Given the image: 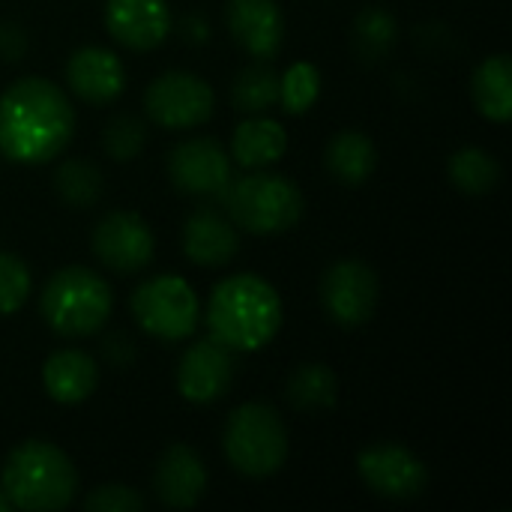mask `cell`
<instances>
[{"mask_svg":"<svg viewBox=\"0 0 512 512\" xmlns=\"http://www.w3.org/2000/svg\"><path fill=\"white\" fill-rule=\"evenodd\" d=\"M183 30H186V39L189 42H207V24L198 15H189L183 21Z\"/></svg>","mask_w":512,"mask_h":512,"instance_id":"cell-34","label":"cell"},{"mask_svg":"<svg viewBox=\"0 0 512 512\" xmlns=\"http://www.w3.org/2000/svg\"><path fill=\"white\" fill-rule=\"evenodd\" d=\"M327 171L345 183V186H360L372 177L375 165H378V153L369 135L357 132V129H345L339 132L324 153Z\"/></svg>","mask_w":512,"mask_h":512,"instance_id":"cell-22","label":"cell"},{"mask_svg":"<svg viewBox=\"0 0 512 512\" xmlns=\"http://www.w3.org/2000/svg\"><path fill=\"white\" fill-rule=\"evenodd\" d=\"M30 285L33 279L27 264L12 252H0V315L18 312L30 297Z\"/></svg>","mask_w":512,"mask_h":512,"instance_id":"cell-30","label":"cell"},{"mask_svg":"<svg viewBox=\"0 0 512 512\" xmlns=\"http://www.w3.org/2000/svg\"><path fill=\"white\" fill-rule=\"evenodd\" d=\"M84 510L90 512H141L144 510V498L120 483L111 486H99L84 498Z\"/></svg>","mask_w":512,"mask_h":512,"instance_id":"cell-31","label":"cell"},{"mask_svg":"<svg viewBox=\"0 0 512 512\" xmlns=\"http://www.w3.org/2000/svg\"><path fill=\"white\" fill-rule=\"evenodd\" d=\"M282 327V300L276 288L255 276L237 273L222 279L207 303L210 339L228 351H261Z\"/></svg>","mask_w":512,"mask_h":512,"instance_id":"cell-2","label":"cell"},{"mask_svg":"<svg viewBox=\"0 0 512 512\" xmlns=\"http://www.w3.org/2000/svg\"><path fill=\"white\" fill-rule=\"evenodd\" d=\"M447 174L465 195H486L501 180V165L483 147H462L450 156Z\"/></svg>","mask_w":512,"mask_h":512,"instance_id":"cell-24","label":"cell"},{"mask_svg":"<svg viewBox=\"0 0 512 512\" xmlns=\"http://www.w3.org/2000/svg\"><path fill=\"white\" fill-rule=\"evenodd\" d=\"M231 99H234L237 111H246V114L267 111L273 102H279L276 69L267 66V60H258L246 69H240V75L234 78V87H231Z\"/></svg>","mask_w":512,"mask_h":512,"instance_id":"cell-26","label":"cell"},{"mask_svg":"<svg viewBox=\"0 0 512 512\" xmlns=\"http://www.w3.org/2000/svg\"><path fill=\"white\" fill-rule=\"evenodd\" d=\"M225 24L234 42L255 60H273L285 42V18L276 0H228Z\"/></svg>","mask_w":512,"mask_h":512,"instance_id":"cell-15","label":"cell"},{"mask_svg":"<svg viewBox=\"0 0 512 512\" xmlns=\"http://www.w3.org/2000/svg\"><path fill=\"white\" fill-rule=\"evenodd\" d=\"M234 381V351L216 339H201L189 345L177 366V390L192 405L219 402Z\"/></svg>","mask_w":512,"mask_h":512,"instance_id":"cell-13","label":"cell"},{"mask_svg":"<svg viewBox=\"0 0 512 512\" xmlns=\"http://www.w3.org/2000/svg\"><path fill=\"white\" fill-rule=\"evenodd\" d=\"M477 111L492 123H507L512 117V60L510 54L486 57L471 81Z\"/></svg>","mask_w":512,"mask_h":512,"instance_id":"cell-21","label":"cell"},{"mask_svg":"<svg viewBox=\"0 0 512 512\" xmlns=\"http://www.w3.org/2000/svg\"><path fill=\"white\" fill-rule=\"evenodd\" d=\"M396 18L384 6H369L354 21V48L363 60H381L396 45Z\"/></svg>","mask_w":512,"mask_h":512,"instance_id":"cell-27","label":"cell"},{"mask_svg":"<svg viewBox=\"0 0 512 512\" xmlns=\"http://www.w3.org/2000/svg\"><path fill=\"white\" fill-rule=\"evenodd\" d=\"M0 489L15 510H66L78 492V471L51 441H24L6 456Z\"/></svg>","mask_w":512,"mask_h":512,"instance_id":"cell-3","label":"cell"},{"mask_svg":"<svg viewBox=\"0 0 512 512\" xmlns=\"http://www.w3.org/2000/svg\"><path fill=\"white\" fill-rule=\"evenodd\" d=\"M168 177L183 195L219 198L231 183V159L213 138H189L168 156Z\"/></svg>","mask_w":512,"mask_h":512,"instance_id":"cell-12","label":"cell"},{"mask_svg":"<svg viewBox=\"0 0 512 512\" xmlns=\"http://www.w3.org/2000/svg\"><path fill=\"white\" fill-rule=\"evenodd\" d=\"M69 90L87 105H108L126 87V66L123 60L99 45H84L72 51L66 63Z\"/></svg>","mask_w":512,"mask_h":512,"instance_id":"cell-16","label":"cell"},{"mask_svg":"<svg viewBox=\"0 0 512 512\" xmlns=\"http://www.w3.org/2000/svg\"><path fill=\"white\" fill-rule=\"evenodd\" d=\"M240 249L234 222L216 210H198L183 225V252L198 267H225Z\"/></svg>","mask_w":512,"mask_h":512,"instance_id":"cell-18","label":"cell"},{"mask_svg":"<svg viewBox=\"0 0 512 512\" xmlns=\"http://www.w3.org/2000/svg\"><path fill=\"white\" fill-rule=\"evenodd\" d=\"M93 255L120 276L141 273L156 255V237L138 213L114 210L93 228Z\"/></svg>","mask_w":512,"mask_h":512,"instance_id":"cell-10","label":"cell"},{"mask_svg":"<svg viewBox=\"0 0 512 512\" xmlns=\"http://www.w3.org/2000/svg\"><path fill=\"white\" fill-rule=\"evenodd\" d=\"M105 354H108V360H114L117 366H123V363L132 360V342H126L123 336H111Z\"/></svg>","mask_w":512,"mask_h":512,"instance_id":"cell-33","label":"cell"},{"mask_svg":"<svg viewBox=\"0 0 512 512\" xmlns=\"http://www.w3.org/2000/svg\"><path fill=\"white\" fill-rule=\"evenodd\" d=\"M219 198L228 210V219L258 237L282 234L303 216V192L285 174H246L231 180Z\"/></svg>","mask_w":512,"mask_h":512,"instance_id":"cell-5","label":"cell"},{"mask_svg":"<svg viewBox=\"0 0 512 512\" xmlns=\"http://www.w3.org/2000/svg\"><path fill=\"white\" fill-rule=\"evenodd\" d=\"M132 318L138 327L162 342H183L198 330L201 303L195 288L180 276H156L135 288Z\"/></svg>","mask_w":512,"mask_h":512,"instance_id":"cell-7","label":"cell"},{"mask_svg":"<svg viewBox=\"0 0 512 512\" xmlns=\"http://www.w3.org/2000/svg\"><path fill=\"white\" fill-rule=\"evenodd\" d=\"M12 510V504L6 501V495H3V489H0V512H9Z\"/></svg>","mask_w":512,"mask_h":512,"instance_id":"cell-35","label":"cell"},{"mask_svg":"<svg viewBox=\"0 0 512 512\" xmlns=\"http://www.w3.org/2000/svg\"><path fill=\"white\" fill-rule=\"evenodd\" d=\"M207 489V468L201 456L186 444H171L156 471H153V492L171 510H192L204 498Z\"/></svg>","mask_w":512,"mask_h":512,"instance_id":"cell-17","label":"cell"},{"mask_svg":"<svg viewBox=\"0 0 512 512\" xmlns=\"http://www.w3.org/2000/svg\"><path fill=\"white\" fill-rule=\"evenodd\" d=\"M75 111L69 96L48 78L30 75L0 96V153L18 165H45L72 141Z\"/></svg>","mask_w":512,"mask_h":512,"instance_id":"cell-1","label":"cell"},{"mask_svg":"<svg viewBox=\"0 0 512 512\" xmlns=\"http://www.w3.org/2000/svg\"><path fill=\"white\" fill-rule=\"evenodd\" d=\"M42 384H45V393L54 402L81 405L84 399L93 396V390L99 384V366L84 351L66 348V351H57V354H51L45 360Z\"/></svg>","mask_w":512,"mask_h":512,"instance_id":"cell-19","label":"cell"},{"mask_svg":"<svg viewBox=\"0 0 512 512\" xmlns=\"http://www.w3.org/2000/svg\"><path fill=\"white\" fill-rule=\"evenodd\" d=\"M378 276L363 261H336L321 279V303L333 324L354 330L363 327L378 306Z\"/></svg>","mask_w":512,"mask_h":512,"instance_id":"cell-9","label":"cell"},{"mask_svg":"<svg viewBox=\"0 0 512 512\" xmlns=\"http://www.w3.org/2000/svg\"><path fill=\"white\" fill-rule=\"evenodd\" d=\"M54 192L60 195L63 204H69L75 210H87L102 198L105 180H102V171L93 162L66 159L54 174Z\"/></svg>","mask_w":512,"mask_h":512,"instance_id":"cell-25","label":"cell"},{"mask_svg":"<svg viewBox=\"0 0 512 512\" xmlns=\"http://www.w3.org/2000/svg\"><path fill=\"white\" fill-rule=\"evenodd\" d=\"M222 450L228 465L252 480L273 477L288 462V432L279 414L270 405L249 402L231 411L225 432H222Z\"/></svg>","mask_w":512,"mask_h":512,"instance_id":"cell-6","label":"cell"},{"mask_svg":"<svg viewBox=\"0 0 512 512\" xmlns=\"http://www.w3.org/2000/svg\"><path fill=\"white\" fill-rule=\"evenodd\" d=\"M27 51V33L18 24H0V57L3 60H21Z\"/></svg>","mask_w":512,"mask_h":512,"instance_id":"cell-32","label":"cell"},{"mask_svg":"<svg viewBox=\"0 0 512 512\" xmlns=\"http://www.w3.org/2000/svg\"><path fill=\"white\" fill-rule=\"evenodd\" d=\"M39 309L57 336L84 339L105 327L111 315V288L90 267H63L42 288Z\"/></svg>","mask_w":512,"mask_h":512,"instance_id":"cell-4","label":"cell"},{"mask_svg":"<svg viewBox=\"0 0 512 512\" xmlns=\"http://www.w3.org/2000/svg\"><path fill=\"white\" fill-rule=\"evenodd\" d=\"M216 105L213 87L183 69L162 72L144 90V108L162 129H195L210 120Z\"/></svg>","mask_w":512,"mask_h":512,"instance_id":"cell-8","label":"cell"},{"mask_svg":"<svg viewBox=\"0 0 512 512\" xmlns=\"http://www.w3.org/2000/svg\"><path fill=\"white\" fill-rule=\"evenodd\" d=\"M288 150V135L282 123L270 117H249L234 129L231 138V153L234 162L243 168H267L279 162Z\"/></svg>","mask_w":512,"mask_h":512,"instance_id":"cell-20","label":"cell"},{"mask_svg":"<svg viewBox=\"0 0 512 512\" xmlns=\"http://www.w3.org/2000/svg\"><path fill=\"white\" fill-rule=\"evenodd\" d=\"M171 9L165 0H108L105 30L129 51H153L171 33Z\"/></svg>","mask_w":512,"mask_h":512,"instance_id":"cell-14","label":"cell"},{"mask_svg":"<svg viewBox=\"0 0 512 512\" xmlns=\"http://www.w3.org/2000/svg\"><path fill=\"white\" fill-rule=\"evenodd\" d=\"M321 93V72L312 63H294L279 78V102L288 114H306Z\"/></svg>","mask_w":512,"mask_h":512,"instance_id":"cell-28","label":"cell"},{"mask_svg":"<svg viewBox=\"0 0 512 512\" xmlns=\"http://www.w3.org/2000/svg\"><path fill=\"white\" fill-rule=\"evenodd\" d=\"M147 144V129L135 114H114L102 129V147L111 159L129 162Z\"/></svg>","mask_w":512,"mask_h":512,"instance_id":"cell-29","label":"cell"},{"mask_svg":"<svg viewBox=\"0 0 512 512\" xmlns=\"http://www.w3.org/2000/svg\"><path fill=\"white\" fill-rule=\"evenodd\" d=\"M360 480L387 501H414L429 486L426 465L399 444H372L357 456Z\"/></svg>","mask_w":512,"mask_h":512,"instance_id":"cell-11","label":"cell"},{"mask_svg":"<svg viewBox=\"0 0 512 512\" xmlns=\"http://www.w3.org/2000/svg\"><path fill=\"white\" fill-rule=\"evenodd\" d=\"M336 393H339V381H336L333 369L324 363H303L288 378V402L306 414L333 408Z\"/></svg>","mask_w":512,"mask_h":512,"instance_id":"cell-23","label":"cell"}]
</instances>
